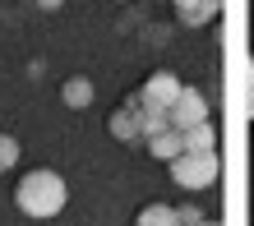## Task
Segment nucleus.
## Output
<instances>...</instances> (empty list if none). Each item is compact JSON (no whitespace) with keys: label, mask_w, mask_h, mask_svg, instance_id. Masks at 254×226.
Instances as JSON below:
<instances>
[{"label":"nucleus","mask_w":254,"mask_h":226,"mask_svg":"<svg viewBox=\"0 0 254 226\" xmlns=\"http://www.w3.org/2000/svg\"><path fill=\"white\" fill-rule=\"evenodd\" d=\"M33 5H37V9H47V14H56V9L65 5V0H33Z\"/></svg>","instance_id":"4468645a"},{"label":"nucleus","mask_w":254,"mask_h":226,"mask_svg":"<svg viewBox=\"0 0 254 226\" xmlns=\"http://www.w3.org/2000/svg\"><path fill=\"white\" fill-rule=\"evenodd\" d=\"M171 167V185H181V189H208V185H217V175H222V157L217 153H181L176 162H167Z\"/></svg>","instance_id":"f03ea898"},{"label":"nucleus","mask_w":254,"mask_h":226,"mask_svg":"<svg viewBox=\"0 0 254 226\" xmlns=\"http://www.w3.org/2000/svg\"><path fill=\"white\" fill-rule=\"evenodd\" d=\"M65 203H69V185H65V175L51 171V167L28 171V175H19V185H14V208H19L23 217H33V222L61 217Z\"/></svg>","instance_id":"f257e3e1"},{"label":"nucleus","mask_w":254,"mask_h":226,"mask_svg":"<svg viewBox=\"0 0 254 226\" xmlns=\"http://www.w3.org/2000/svg\"><path fill=\"white\" fill-rule=\"evenodd\" d=\"M181 74H171V69H157V74H148V83H143V102L148 107H162V111H171V102L181 97Z\"/></svg>","instance_id":"20e7f679"},{"label":"nucleus","mask_w":254,"mask_h":226,"mask_svg":"<svg viewBox=\"0 0 254 226\" xmlns=\"http://www.w3.org/2000/svg\"><path fill=\"white\" fill-rule=\"evenodd\" d=\"M134 226H181L176 222V208L171 203H148L139 217H134Z\"/></svg>","instance_id":"9b49d317"},{"label":"nucleus","mask_w":254,"mask_h":226,"mask_svg":"<svg viewBox=\"0 0 254 226\" xmlns=\"http://www.w3.org/2000/svg\"><path fill=\"white\" fill-rule=\"evenodd\" d=\"M125 102L134 107V115H139V134H143V143L153 139V134L171 129V115L162 111V107H148V102H143V93H134V97H125Z\"/></svg>","instance_id":"39448f33"},{"label":"nucleus","mask_w":254,"mask_h":226,"mask_svg":"<svg viewBox=\"0 0 254 226\" xmlns=\"http://www.w3.org/2000/svg\"><path fill=\"white\" fill-rule=\"evenodd\" d=\"M171 9H176V19H181L185 28H203V23L217 19L222 0H171Z\"/></svg>","instance_id":"423d86ee"},{"label":"nucleus","mask_w":254,"mask_h":226,"mask_svg":"<svg viewBox=\"0 0 254 226\" xmlns=\"http://www.w3.org/2000/svg\"><path fill=\"white\" fill-rule=\"evenodd\" d=\"M19 157H23V148L14 134H0V171H14L19 167Z\"/></svg>","instance_id":"f8f14e48"},{"label":"nucleus","mask_w":254,"mask_h":226,"mask_svg":"<svg viewBox=\"0 0 254 226\" xmlns=\"http://www.w3.org/2000/svg\"><path fill=\"white\" fill-rule=\"evenodd\" d=\"M107 129H111L121 143H143V134H139V115H134V107H129V102H125L121 111H111Z\"/></svg>","instance_id":"6e6552de"},{"label":"nucleus","mask_w":254,"mask_h":226,"mask_svg":"<svg viewBox=\"0 0 254 226\" xmlns=\"http://www.w3.org/2000/svg\"><path fill=\"white\" fill-rule=\"evenodd\" d=\"M148 153H153L157 162H176V157L185 153L181 129H162V134H153V139H148Z\"/></svg>","instance_id":"1a4fd4ad"},{"label":"nucleus","mask_w":254,"mask_h":226,"mask_svg":"<svg viewBox=\"0 0 254 226\" xmlns=\"http://www.w3.org/2000/svg\"><path fill=\"white\" fill-rule=\"evenodd\" d=\"M171 129H194L208 120V97L199 93V88H181V97L171 102Z\"/></svg>","instance_id":"7ed1b4c3"},{"label":"nucleus","mask_w":254,"mask_h":226,"mask_svg":"<svg viewBox=\"0 0 254 226\" xmlns=\"http://www.w3.org/2000/svg\"><path fill=\"white\" fill-rule=\"evenodd\" d=\"M203 226H217V222H203Z\"/></svg>","instance_id":"2eb2a0df"},{"label":"nucleus","mask_w":254,"mask_h":226,"mask_svg":"<svg viewBox=\"0 0 254 226\" xmlns=\"http://www.w3.org/2000/svg\"><path fill=\"white\" fill-rule=\"evenodd\" d=\"M176 222H181V226H203L208 213H203L199 203H181V208H176Z\"/></svg>","instance_id":"ddd939ff"},{"label":"nucleus","mask_w":254,"mask_h":226,"mask_svg":"<svg viewBox=\"0 0 254 226\" xmlns=\"http://www.w3.org/2000/svg\"><path fill=\"white\" fill-rule=\"evenodd\" d=\"M181 139H185V153H217V129L208 120L194 129H181Z\"/></svg>","instance_id":"9d476101"},{"label":"nucleus","mask_w":254,"mask_h":226,"mask_svg":"<svg viewBox=\"0 0 254 226\" xmlns=\"http://www.w3.org/2000/svg\"><path fill=\"white\" fill-rule=\"evenodd\" d=\"M93 97H97V88H93V79H83V74H69V79L61 83V102L69 111H88Z\"/></svg>","instance_id":"0eeeda50"}]
</instances>
